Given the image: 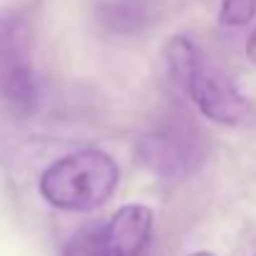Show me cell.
Segmentation results:
<instances>
[{
    "instance_id": "8",
    "label": "cell",
    "mask_w": 256,
    "mask_h": 256,
    "mask_svg": "<svg viewBox=\"0 0 256 256\" xmlns=\"http://www.w3.org/2000/svg\"><path fill=\"white\" fill-rule=\"evenodd\" d=\"M246 58L256 65V30L249 35V42H246Z\"/></svg>"
},
{
    "instance_id": "7",
    "label": "cell",
    "mask_w": 256,
    "mask_h": 256,
    "mask_svg": "<svg viewBox=\"0 0 256 256\" xmlns=\"http://www.w3.org/2000/svg\"><path fill=\"white\" fill-rule=\"evenodd\" d=\"M65 256H104L102 252V226H87L75 234L65 249Z\"/></svg>"
},
{
    "instance_id": "2",
    "label": "cell",
    "mask_w": 256,
    "mask_h": 256,
    "mask_svg": "<svg viewBox=\"0 0 256 256\" xmlns=\"http://www.w3.org/2000/svg\"><path fill=\"white\" fill-rule=\"evenodd\" d=\"M117 162L100 150H80L52 162L40 176V194L62 212H92L117 189Z\"/></svg>"
},
{
    "instance_id": "3",
    "label": "cell",
    "mask_w": 256,
    "mask_h": 256,
    "mask_svg": "<svg viewBox=\"0 0 256 256\" xmlns=\"http://www.w3.org/2000/svg\"><path fill=\"white\" fill-rule=\"evenodd\" d=\"M0 97L22 114L38 104L30 30L15 12L0 15Z\"/></svg>"
},
{
    "instance_id": "1",
    "label": "cell",
    "mask_w": 256,
    "mask_h": 256,
    "mask_svg": "<svg viewBox=\"0 0 256 256\" xmlns=\"http://www.w3.org/2000/svg\"><path fill=\"white\" fill-rule=\"evenodd\" d=\"M164 60L172 80L194 100L206 120L226 127H242L254 120V104L222 68L202 55L192 40L182 35L172 38L164 48Z\"/></svg>"
},
{
    "instance_id": "6",
    "label": "cell",
    "mask_w": 256,
    "mask_h": 256,
    "mask_svg": "<svg viewBox=\"0 0 256 256\" xmlns=\"http://www.w3.org/2000/svg\"><path fill=\"white\" fill-rule=\"evenodd\" d=\"M254 18L256 0H222V8H219V22L222 25L242 28V25H249Z\"/></svg>"
},
{
    "instance_id": "4",
    "label": "cell",
    "mask_w": 256,
    "mask_h": 256,
    "mask_svg": "<svg viewBox=\"0 0 256 256\" xmlns=\"http://www.w3.org/2000/svg\"><path fill=\"white\" fill-rule=\"evenodd\" d=\"M154 214L144 204H127L102 226L104 256H142L152 239Z\"/></svg>"
},
{
    "instance_id": "9",
    "label": "cell",
    "mask_w": 256,
    "mask_h": 256,
    "mask_svg": "<svg viewBox=\"0 0 256 256\" xmlns=\"http://www.w3.org/2000/svg\"><path fill=\"white\" fill-rule=\"evenodd\" d=\"M189 256H214V254H209V252H196V254H189Z\"/></svg>"
},
{
    "instance_id": "5",
    "label": "cell",
    "mask_w": 256,
    "mask_h": 256,
    "mask_svg": "<svg viewBox=\"0 0 256 256\" xmlns=\"http://www.w3.org/2000/svg\"><path fill=\"white\" fill-rule=\"evenodd\" d=\"M140 157H142V164H147L152 172L170 176V179L182 176L189 170L186 140L170 134V132H157V134L147 137L140 144Z\"/></svg>"
}]
</instances>
